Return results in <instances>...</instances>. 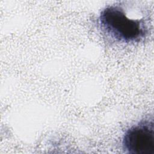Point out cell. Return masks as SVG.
<instances>
[{
    "label": "cell",
    "instance_id": "6da1fadb",
    "mask_svg": "<svg viewBox=\"0 0 154 154\" xmlns=\"http://www.w3.org/2000/svg\"><path fill=\"white\" fill-rule=\"evenodd\" d=\"M98 23L104 34L122 43H139L147 36L149 31L144 17H130L120 4L104 8L98 17Z\"/></svg>",
    "mask_w": 154,
    "mask_h": 154
},
{
    "label": "cell",
    "instance_id": "7a4b0ae2",
    "mask_svg": "<svg viewBox=\"0 0 154 154\" xmlns=\"http://www.w3.org/2000/svg\"><path fill=\"white\" fill-rule=\"evenodd\" d=\"M124 151L131 154H154V123L148 117L132 126L122 140Z\"/></svg>",
    "mask_w": 154,
    "mask_h": 154
}]
</instances>
